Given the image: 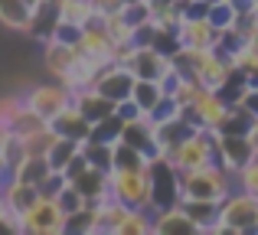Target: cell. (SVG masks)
<instances>
[{
  "label": "cell",
  "mask_w": 258,
  "mask_h": 235,
  "mask_svg": "<svg viewBox=\"0 0 258 235\" xmlns=\"http://www.w3.org/2000/svg\"><path fill=\"white\" fill-rule=\"evenodd\" d=\"M180 173V199H209V203H222L229 193L235 190V173L219 167L216 160L193 170H176Z\"/></svg>",
  "instance_id": "1"
},
{
  "label": "cell",
  "mask_w": 258,
  "mask_h": 235,
  "mask_svg": "<svg viewBox=\"0 0 258 235\" xmlns=\"http://www.w3.org/2000/svg\"><path fill=\"white\" fill-rule=\"evenodd\" d=\"M258 225V199L242 190H232L219 203V216L213 222V235H245Z\"/></svg>",
  "instance_id": "2"
},
{
  "label": "cell",
  "mask_w": 258,
  "mask_h": 235,
  "mask_svg": "<svg viewBox=\"0 0 258 235\" xmlns=\"http://www.w3.org/2000/svg\"><path fill=\"white\" fill-rule=\"evenodd\" d=\"M108 196L118 203L131 206V209H151V177L147 167L141 170H108Z\"/></svg>",
  "instance_id": "3"
},
{
  "label": "cell",
  "mask_w": 258,
  "mask_h": 235,
  "mask_svg": "<svg viewBox=\"0 0 258 235\" xmlns=\"http://www.w3.org/2000/svg\"><path fill=\"white\" fill-rule=\"evenodd\" d=\"M23 235H66V212L59 209L56 199L39 196L20 219Z\"/></svg>",
  "instance_id": "4"
},
{
  "label": "cell",
  "mask_w": 258,
  "mask_h": 235,
  "mask_svg": "<svg viewBox=\"0 0 258 235\" xmlns=\"http://www.w3.org/2000/svg\"><path fill=\"white\" fill-rule=\"evenodd\" d=\"M23 102H26V108H30L36 118L52 121L59 111L66 108V105L72 102V92L66 89L62 82L52 79V82H39V85H33V89H26L23 92Z\"/></svg>",
  "instance_id": "5"
},
{
  "label": "cell",
  "mask_w": 258,
  "mask_h": 235,
  "mask_svg": "<svg viewBox=\"0 0 258 235\" xmlns=\"http://www.w3.org/2000/svg\"><path fill=\"white\" fill-rule=\"evenodd\" d=\"M147 177H151V209H167L180 203V173L164 157L147 164Z\"/></svg>",
  "instance_id": "6"
},
{
  "label": "cell",
  "mask_w": 258,
  "mask_h": 235,
  "mask_svg": "<svg viewBox=\"0 0 258 235\" xmlns=\"http://www.w3.org/2000/svg\"><path fill=\"white\" fill-rule=\"evenodd\" d=\"M226 111H229V105L222 102L219 92L200 89V95H196L193 102L183 108V118H186L193 127H216V131H219V124H222V118H226Z\"/></svg>",
  "instance_id": "7"
},
{
  "label": "cell",
  "mask_w": 258,
  "mask_h": 235,
  "mask_svg": "<svg viewBox=\"0 0 258 235\" xmlns=\"http://www.w3.org/2000/svg\"><path fill=\"white\" fill-rule=\"evenodd\" d=\"M76 49L82 52V56L95 59V62H101V65L111 62V49H114V43H111V36H108V30L101 26V17H98V13H95V17L82 26V36H79Z\"/></svg>",
  "instance_id": "8"
},
{
  "label": "cell",
  "mask_w": 258,
  "mask_h": 235,
  "mask_svg": "<svg viewBox=\"0 0 258 235\" xmlns=\"http://www.w3.org/2000/svg\"><path fill=\"white\" fill-rule=\"evenodd\" d=\"M95 89L118 105V102H124V98H131V92H134V72L127 69L124 62H108L105 69L98 72V79H95Z\"/></svg>",
  "instance_id": "9"
},
{
  "label": "cell",
  "mask_w": 258,
  "mask_h": 235,
  "mask_svg": "<svg viewBox=\"0 0 258 235\" xmlns=\"http://www.w3.org/2000/svg\"><path fill=\"white\" fill-rule=\"evenodd\" d=\"M121 140L131 144V147H138V150L147 157V164L157 160V157H164V150H160V144H157V134H154V118L151 115L124 121V127H121Z\"/></svg>",
  "instance_id": "10"
},
{
  "label": "cell",
  "mask_w": 258,
  "mask_h": 235,
  "mask_svg": "<svg viewBox=\"0 0 258 235\" xmlns=\"http://www.w3.org/2000/svg\"><path fill=\"white\" fill-rule=\"evenodd\" d=\"M252 157H255V150L245 134H222L219 131V144H216V164L219 167H226L229 173H239Z\"/></svg>",
  "instance_id": "11"
},
{
  "label": "cell",
  "mask_w": 258,
  "mask_h": 235,
  "mask_svg": "<svg viewBox=\"0 0 258 235\" xmlns=\"http://www.w3.org/2000/svg\"><path fill=\"white\" fill-rule=\"evenodd\" d=\"M124 65L134 72V79H154V82H160L164 72L173 65V59L164 56L160 49H154V46H134L131 59H127Z\"/></svg>",
  "instance_id": "12"
},
{
  "label": "cell",
  "mask_w": 258,
  "mask_h": 235,
  "mask_svg": "<svg viewBox=\"0 0 258 235\" xmlns=\"http://www.w3.org/2000/svg\"><path fill=\"white\" fill-rule=\"evenodd\" d=\"M49 127L59 134V137H72V140H88V134H92V121L79 111L76 102L66 105V108L49 121Z\"/></svg>",
  "instance_id": "13"
},
{
  "label": "cell",
  "mask_w": 258,
  "mask_h": 235,
  "mask_svg": "<svg viewBox=\"0 0 258 235\" xmlns=\"http://www.w3.org/2000/svg\"><path fill=\"white\" fill-rule=\"evenodd\" d=\"M76 56H79V49L72 43H62V39H46L43 43V65H46V72H49V79H62L66 72H69V65L76 62Z\"/></svg>",
  "instance_id": "14"
},
{
  "label": "cell",
  "mask_w": 258,
  "mask_h": 235,
  "mask_svg": "<svg viewBox=\"0 0 258 235\" xmlns=\"http://www.w3.org/2000/svg\"><path fill=\"white\" fill-rule=\"evenodd\" d=\"M0 193H4L7 212H10V216H17V219H23V212L39 199V190H36V186H26V183H20V180H13V177H7L4 183H0ZM20 229H23V225H20Z\"/></svg>",
  "instance_id": "15"
},
{
  "label": "cell",
  "mask_w": 258,
  "mask_h": 235,
  "mask_svg": "<svg viewBox=\"0 0 258 235\" xmlns=\"http://www.w3.org/2000/svg\"><path fill=\"white\" fill-rule=\"evenodd\" d=\"M151 235H196V225L183 212V206H167V209H154V229Z\"/></svg>",
  "instance_id": "16"
},
{
  "label": "cell",
  "mask_w": 258,
  "mask_h": 235,
  "mask_svg": "<svg viewBox=\"0 0 258 235\" xmlns=\"http://www.w3.org/2000/svg\"><path fill=\"white\" fill-rule=\"evenodd\" d=\"M72 102L79 105V111H82V115L92 121V124H95V121H105V118L114 115V102H111V98H105L98 89H95V85L72 92Z\"/></svg>",
  "instance_id": "17"
},
{
  "label": "cell",
  "mask_w": 258,
  "mask_h": 235,
  "mask_svg": "<svg viewBox=\"0 0 258 235\" xmlns=\"http://www.w3.org/2000/svg\"><path fill=\"white\" fill-rule=\"evenodd\" d=\"M0 26L20 36H30L33 30V7L26 0H0Z\"/></svg>",
  "instance_id": "18"
},
{
  "label": "cell",
  "mask_w": 258,
  "mask_h": 235,
  "mask_svg": "<svg viewBox=\"0 0 258 235\" xmlns=\"http://www.w3.org/2000/svg\"><path fill=\"white\" fill-rule=\"evenodd\" d=\"M176 33H180V43L189 46V49H213L216 46V30L206 17H193V20L183 17Z\"/></svg>",
  "instance_id": "19"
},
{
  "label": "cell",
  "mask_w": 258,
  "mask_h": 235,
  "mask_svg": "<svg viewBox=\"0 0 258 235\" xmlns=\"http://www.w3.org/2000/svg\"><path fill=\"white\" fill-rule=\"evenodd\" d=\"M49 173H52V167H49V160H46L43 153H26V157L10 170V177L20 180V183H26V186H36V190H39V183H43Z\"/></svg>",
  "instance_id": "20"
},
{
  "label": "cell",
  "mask_w": 258,
  "mask_h": 235,
  "mask_svg": "<svg viewBox=\"0 0 258 235\" xmlns=\"http://www.w3.org/2000/svg\"><path fill=\"white\" fill-rule=\"evenodd\" d=\"M180 206L189 216V222L196 225V235H213V222L219 216V203H209V199H180Z\"/></svg>",
  "instance_id": "21"
},
{
  "label": "cell",
  "mask_w": 258,
  "mask_h": 235,
  "mask_svg": "<svg viewBox=\"0 0 258 235\" xmlns=\"http://www.w3.org/2000/svg\"><path fill=\"white\" fill-rule=\"evenodd\" d=\"M79 193L88 199V203H98V199L108 196V173L105 170H95V167H85L76 180H69Z\"/></svg>",
  "instance_id": "22"
},
{
  "label": "cell",
  "mask_w": 258,
  "mask_h": 235,
  "mask_svg": "<svg viewBox=\"0 0 258 235\" xmlns=\"http://www.w3.org/2000/svg\"><path fill=\"white\" fill-rule=\"evenodd\" d=\"M131 98L138 102V108L144 111V115H151V111L164 102V89H160V82H154V79H134Z\"/></svg>",
  "instance_id": "23"
},
{
  "label": "cell",
  "mask_w": 258,
  "mask_h": 235,
  "mask_svg": "<svg viewBox=\"0 0 258 235\" xmlns=\"http://www.w3.org/2000/svg\"><path fill=\"white\" fill-rule=\"evenodd\" d=\"M82 150V140H72V137H56V144L46 150V160H49L52 170L62 173L66 167H69V160L76 157V153Z\"/></svg>",
  "instance_id": "24"
},
{
  "label": "cell",
  "mask_w": 258,
  "mask_h": 235,
  "mask_svg": "<svg viewBox=\"0 0 258 235\" xmlns=\"http://www.w3.org/2000/svg\"><path fill=\"white\" fill-rule=\"evenodd\" d=\"M82 153L88 160V167L95 170H111L114 167V144H101V140H82Z\"/></svg>",
  "instance_id": "25"
},
{
  "label": "cell",
  "mask_w": 258,
  "mask_h": 235,
  "mask_svg": "<svg viewBox=\"0 0 258 235\" xmlns=\"http://www.w3.org/2000/svg\"><path fill=\"white\" fill-rule=\"evenodd\" d=\"M56 13H59V20L85 26L95 17V7H92V0H56Z\"/></svg>",
  "instance_id": "26"
},
{
  "label": "cell",
  "mask_w": 258,
  "mask_h": 235,
  "mask_svg": "<svg viewBox=\"0 0 258 235\" xmlns=\"http://www.w3.org/2000/svg\"><path fill=\"white\" fill-rule=\"evenodd\" d=\"M151 229H154V209H127V216L118 225V235H151Z\"/></svg>",
  "instance_id": "27"
},
{
  "label": "cell",
  "mask_w": 258,
  "mask_h": 235,
  "mask_svg": "<svg viewBox=\"0 0 258 235\" xmlns=\"http://www.w3.org/2000/svg\"><path fill=\"white\" fill-rule=\"evenodd\" d=\"M114 167H118V170H141V167H147V157L138 147L124 144V140H114Z\"/></svg>",
  "instance_id": "28"
},
{
  "label": "cell",
  "mask_w": 258,
  "mask_h": 235,
  "mask_svg": "<svg viewBox=\"0 0 258 235\" xmlns=\"http://www.w3.org/2000/svg\"><path fill=\"white\" fill-rule=\"evenodd\" d=\"M121 127H124V121L118 115L105 118V121H95L92 124V134H88V140H101V144H114V140H121Z\"/></svg>",
  "instance_id": "29"
},
{
  "label": "cell",
  "mask_w": 258,
  "mask_h": 235,
  "mask_svg": "<svg viewBox=\"0 0 258 235\" xmlns=\"http://www.w3.org/2000/svg\"><path fill=\"white\" fill-rule=\"evenodd\" d=\"M235 190H242V193H248V196L258 199V157H252L235 173Z\"/></svg>",
  "instance_id": "30"
},
{
  "label": "cell",
  "mask_w": 258,
  "mask_h": 235,
  "mask_svg": "<svg viewBox=\"0 0 258 235\" xmlns=\"http://www.w3.org/2000/svg\"><path fill=\"white\" fill-rule=\"evenodd\" d=\"M56 203H59V209H62L66 216H72V212L85 209V206H88V199H85V196H82V193H79V190H76V186H72V183H66L62 190H59Z\"/></svg>",
  "instance_id": "31"
},
{
  "label": "cell",
  "mask_w": 258,
  "mask_h": 235,
  "mask_svg": "<svg viewBox=\"0 0 258 235\" xmlns=\"http://www.w3.org/2000/svg\"><path fill=\"white\" fill-rule=\"evenodd\" d=\"M23 108H26L23 92H4V95H0V121L13 124V121H17V115H20Z\"/></svg>",
  "instance_id": "32"
},
{
  "label": "cell",
  "mask_w": 258,
  "mask_h": 235,
  "mask_svg": "<svg viewBox=\"0 0 258 235\" xmlns=\"http://www.w3.org/2000/svg\"><path fill=\"white\" fill-rule=\"evenodd\" d=\"M26 157V147H23V140L17 137V134H13L10 140H7L4 147H0V160H4V167H7V173L13 170V167L20 164V160Z\"/></svg>",
  "instance_id": "33"
},
{
  "label": "cell",
  "mask_w": 258,
  "mask_h": 235,
  "mask_svg": "<svg viewBox=\"0 0 258 235\" xmlns=\"http://www.w3.org/2000/svg\"><path fill=\"white\" fill-rule=\"evenodd\" d=\"M114 115H118L121 121H134V118H141V115H144V111L138 108V102H134V98H124V102H118V105H114Z\"/></svg>",
  "instance_id": "34"
},
{
  "label": "cell",
  "mask_w": 258,
  "mask_h": 235,
  "mask_svg": "<svg viewBox=\"0 0 258 235\" xmlns=\"http://www.w3.org/2000/svg\"><path fill=\"white\" fill-rule=\"evenodd\" d=\"M95 13H111V10H121L124 7V0H92Z\"/></svg>",
  "instance_id": "35"
},
{
  "label": "cell",
  "mask_w": 258,
  "mask_h": 235,
  "mask_svg": "<svg viewBox=\"0 0 258 235\" xmlns=\"http://www.w3.org/2000/svg\"><path fill=\"white\" fill-rule=\"evenodd\" d=\"M245 137H248V144H252V150H255V157H258V118L252 121V127H248Z\"/></svg>",
  "instance_id": "36"
},
{
  "label": "cell",
  "mask_w": 258,
  "mask_h": 235,
  "mask_svg": "<svg viewBox=\"0 0 258 235\" xmlns=\"http://www.w3.org/2000/svg\"><path fill=\"white\" fill-rule=\"evenodd\" d=\"M10 177V173H7V167H4V160H0V183H4V180Z\"/></svg>",
  "instance_id": "37"
},
{
  "label": "cell",
  "mask_w": 258,
  "mask_h": 235,
  "mask_svg": "<svg viewBox=\"0 0 258 235\" xmlns=\"http://www.w3.org/2000/svg\"><path fill=\"white\" fill-rule=\"evenodd\" d=\"M124 4H141V0H124Z\"/></svg>",
  "instance_id": "38"
},
{
  "label": "cell",
  "mask_w": 258,
  "mask_h": 235,
  "mask_svg": "<svg viewBox=\"0 0 258 235\" xmlns=\"http://www.w3.org/2000/svg\"><path fill=\"white\" fill-rule=\"evenodd\" d=\"M248 4H252V7H258V0H248Z\"/></svg>",
  "instance_id": "39"
},
{
  "label": "cell",
  "mask_w": 258,
  "mask_h": 235,
  "mask_svg": "<svg viewBox=\"0 0 258 235\" xmlns=\"http://www.w3.org/2000/svg\"><path fill=\"white\" fill-rule=\"evenodd\" d=\"M255 232H258V225H255Z\"/></svg>",
  "instance_id": "40"
}]
</instances>
